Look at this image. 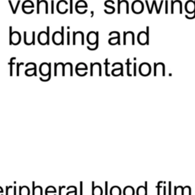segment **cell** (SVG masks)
Wrapping results in <instances>:
<instances>
[{
	"label": "cell",
	"instance_id": "6da1fadb",
	"mask_svg": "<svg viewBox=\"0 0 195 195\" xmlns=\"http://www.w3.org/2000/svg\"><path fill=\"white\" fill-rule=\"evenodd\" d=\"M137 41L140 45H148L149 41V27H146V31H140L137 35Z\"/></svg>",
	"mask_w": 195,
	"mask_h": 195
},
{
	"label": "cell",
	"instance_id": "7a4b0ae2",
	"mask_svg": "<svg viewBox=\"0 0 195 195\" xmlns=\"http://www.w3.org/2000/svg\"><path fill=\"white\" fill-rule=\"evenodd\" d=\"M131 9L134 14H141L144 10V5L143 2L140 0H135L132 3Z\"/></svg>",
	"mask_w": 195,
	"mask_h": 195
},
{
	"label": "cell",
	"instance_id": "3957f363",
	"mask_svg": "<svg viewBox=\"0 0 195 195\" xmlns=\"http://www.w3.org/2000/svg\"><path fill=\"white\" fill-rule=\"evenodd\" d=\"M87 42L90 46H94L98 43V32L90 31L87 35Z\"/></svg>",
	"mask_w": 195,
	"mask_h": 195
},
{
	"label": "cell",
	"instance_id": "277c9868",
	"mask_svg": "<svg viewBox=\"0 0 195 195\" xmlns=\"http://www.w3.org/2000/svg\"><path fill=\"white\" fill-rule=\"evenodd\" d=\"M139 73L141 76H147L151 73V66L147 62H143L139 66Z\"/></svg>",
	"mask_w": 195,
	"mask_h": 195
},
{
	"label": "cell",
	"instance_id": "5b68a950",
	"mask_svg": "<svg viewBox=\"0 0 195 195\" xmlns=\"http://www.w3.org/2000/svg\"><path fill=\"white\" fill-rule=\"evenodd\" d=\"M134 39H135V37H134L133 32H123V44H124V45H126V44H128L134 45V44H135V43H134Z\"/></svg>",
	"mask_w": 195,
	"mask_h": 195
},
{
	"label": "cell",
	"instance_id": "8992f818",
	"mask_svg": "<svg viewBox=\"0 0 195 195\" xmlns=\"http://www.w3.org/2000/svg\"><path fill=\"white\" fill-rule=\"evenodd\" d=\"M88 5L83 0H79L76 4V10L79 14H85L87 12Z\"/></svg>",
	"mask_w": 195,
	"mask_h": 195
},
{
	"label": "cell",
	"instance_id": "52a82bcc",
	"mask_svg": "<svg viewBox=\"0 0 195 195\" xmlns=\"http://www.w3.org/2000/svg\"><path fill=\"white\" fill-rule=\"evenodd\" d=\"M113 67H115L114 69L111 71V74L114 76H123V65L120 62H115L112 65Z\"/></svg>",
	"mask_w": 195,
	"mask_h": 195
},
{
	"label": "cell",
	"instance_id": "ba28073f",
	"mask_svg": "<svg viewBox=\"0 0 195 195\" xmlns=\"http://www.w3.org/2000/svg\"><path fill=\"white\" fill-rule=\"evenodd\" d=\"M165 76V65L162 62L154 64V76Z\"/></svg>",
	"mask_w": 195,
	"mask_h": 195
},
{
	"label": "cell",
	"instance_id": "9c48e42d",
	"mask_svg": "<svg viewBox=\"0 0 195 195\" xmlns=\"http://www.w3.org/2000/svg\"><path fill=\"white\" fill-rule=\"evenodd\" d=\"M122 9H124L126 14H129V3L126 0H118L117 2V13H121Z\"/></svg>",
	"mask_w": 195,
	"mask_h": 195
},
{
	"label": "cell",
	"instance_id": "30bf717a",
	"mask_svg": "<svg viewBox=\"0 0 195 195\" xmlns=\"http://www.w3.org/2000/svg\"><path fill=\"white\" fill-rule=\"evenodd\" d=\"M101 76V66L98 62L91 63V76Z\"/></svg>",
	"mask_w": 195,
	"mask_h": 195
},
{
	"label": "cell",
	"instance_id": "8fae6325",
	"mask_svg": "<svg viewBox=\"0 0 195 195\" xmlns=\"http://www.w3.org/2000/svg\"><path fill=\"white\" fill-rule=\"evenodd\" d=\"M184 9H185L187 15L193 14L195 12V0H188V1L186 2Z\"/></svg>",
	"mask_w": 195,
	"mask_h": 195
},
{
	"label": "cell",
	"instance_id": "7c38bea8",
	"mask_svg": "<svg viewBox=\"0 0 195 195\" xmlns=\"http://www.w3.org/2000/svg\"><path fill=\"white\" fill-rule=\"evenodd\" d=\"M87 70H88V67L87 65L85 63H79L76 66V71L77 75L80 76H84L87 74Z\"/></svg>",
	"mask_w": 195,
	"mask_h": 195
},
{
	"label": "cell",
	"instance_id": "4fadbf2b",
	"mask_svg": "<svg viewBox=\"0 0 195 195\" xmlns=\"http://www.w3.org/2000/svg\"><path fill=\"white\" fill-rule=\"evenodd\" d=\"M53 43L55 44H57V45L63 44V31H62V34L59 33V32H56L55 34H53Z\"/></svg>",
	"mask_w": 195,
	"mask_h": 195
},
{
	"label": "cell",
	"instance_id": "5bb4252c",
	"mask_svg": "<svg viewBox=\"0 0 195 195\" xmlns=\"http://www.w3.org/2000/svg\"><path fill=\"white\" fill-rule=\"evenodd\" d=\"M137 195H147V182H145V187L140 186L136 190Z\"/></svg>",
	"mask_w": 195,
	"mask_h": 195
},
{
	"label": "cell",
	"instance_id": "9a60e30c",
	"mask_svg": "<svg viewBox=\"0 0 195 195\" xmlns=\"http://www.w3.org/2000/svg\"><path fill=\"white\" fill-rule=\"evenodd\" d=\"M94 183L92 182V195H102L103 193V190L100 186H96L94 187Z\"/></svg>",
	"mask_w": 195,
	"mask_h": 195
},
{
	"label": "cell",
	"instance_id": "2e32d148",
	"mask_svg": "<svg viewBox=\"0 0 195 195\" xmlns=\"http://www.w3.org/2000/svg\"><path fill=\"white\" fill-rule=\"evenodd\" d=\"M114 2L112 1V0H107L105 2V6L108 9H110L111 11V13H114L115 12V8L114 7Z\"/></svg>",
	"mask_w": 195,
	"mask_h": 195
},
{
	"label": "cell",
	"instance_id": "e0dca14e",
	"mask_svg": "<svg viewBox=\"0 0 195 195\" xmlns=\"http://www.w3.org/2000/svg\"><path fill=\"white\" fill-rule=\"evenodd\" d=\"M110 194L111 195H120L121 194V190L117 186H114L111 188L110 190Z\"/></svg>",
	"mask_w": 195,
	"mask_h": 195
},
{
	"label": "cell",
	"instance_id": "ac0fdd59",
	"mask_svg": "<svg viewBox=\"0 0 195 195\" xmlns=\"http://www.w3.org/2000/svg\"><path fill=\"white\" fill-rule=\"evenodd\" d=\"M123 195H134V189L131 186H127L123 190Z\"/></svg>",
	"mask_w": 195,
	"mask_h": 195
},
{
	"label": "cell",
	"instance_id": "d6986e66",
	"mask_svg": "<svg viewBox=\"0 0 195 195\" xmlns=\"http://www.w3.org/2000/svg\"><path fill=\"white\" fill-rule=\"evenodd\" d=\"M108 43L110 45H116V44H120V37H111L108 40Z\"/></svg>",
	"mask_w": 195,
	"mask_h": 195
},
{
	"label": "cell",
	"instance_id": "ffe728a7",
	"mask_svg": "<svg viewBox=\"0 0 195 195\" xmlns=\"http://www.w3.org/2000/svg\"><path fill=\"white\" fill-rule=\"evenodd\" d=\"M126 66H127V75L129 76H132V75H131V73H130V66H131V65H132V64H131V62H129V59H127V62H126Z\"/></svg>",
	"mask_w": 195,
	"mask_h": 195
},
{
	"label": "cell",
	"instance_id": "44dd1931",
	"mask_svg": "<svg viewBox=\"0 0 195 195\" xmlns=\"http://www.w3.org/2000/svg\"><path fill=\"white\" fill-rule=\"evenodd\" d=\"M109 36L111 37H120V33L118 31H111L109 34Z\"/></svg>",
	"mask_w": 195,
	"mask_h": 195
},
{
	"label": "cell",
	"instance_id": "7402d4cb",
	"mask_svg": "<svg viewBox=\"0 0 195 195\" xmlns=\"http://www.w3.org/2000/svg\"><path fill=\"white\" fill-rule=\"evenodd\" d=\"M98 47V43H97L95 45L92 46V47H91V46H88V47H87V48H88L89 50H97Z\"/></svg>",
	"mask_w": 195,
	"mask_h": 195
},
{
	"label": "cell",
	"instance_id": "603a6c76",
	"mask_svg": "<svg viewBox=\"0 0 195 195\" xmlns=\"http://www.w3.org/2000/svg\"><path fill=\"white\" fill-rule=\"evenodd\" d=\"M185 18L189 20H191V19H193V18H195V12H193V14H190V15H185Z\"/></svg>",
	"mask_w": 195,
	"mask_h": 195
},
{
	"label": "cell",
	"instance_id": "cb8c5ba5",
	"mask_svg": "<svg viewBox=\"0 0 195 195\" xmlns=\"http://www.w3.org/2000/svg\"><path fill=\"white\" fill-rule=\"evenodd\" d=\"M133 76H136V64L133 63Z\"/></svg>",
	"mask_w": 195,
	"mask_h": 195
},
{
	"label": "cell",
	"instance_id": "d4e9b609",
	"mask_svg": "<svg viewBox=\"0 0 195 195\" xmlns=\"http://www.w3.org/2000/svg\"><path fill=\"white\" fill-rule=\"evenodd\" d=\"M108 182H105V195H108Z\"/></svg>",
	"mask_w": 195,
	"mask_h": 195
},
{
	"label": "cell",
	"instance_id": "484cf974",
	"mask_svg": "<svg viewBox=\"0 0 195 195\" xmlns=\"http://www.w3.org/2000/svg\"><path fill=\"white\" fill-rule=\"evenodd\" d=\"M73 0H70V13H73Z\"/></svg>",
	"mask_w": 195,
	"mask_h": 195
},
{
	"label": "cell",
	"instance_id": "4316f807",
	"mask_svg": "<svg viewBox=\"0 0 195 195\" xmlns=\"http://www.w3.org/2000/svg\"><path fill=\"white\" fill-rule=\"evenodd\" d=\"M165 14H168V1H165Z\"/></svg>",
	"mask_w": 195,
	"mask_h": 195
},
{
	"label": "cell",
	"instance_id": "83f0119b",
	"mask_svg": "<svg viewBox=\"0 0 195 195\" xmlns=\"http://www.w3.org/2000/svg\"><path fill=\"white\" fill-rule=\"evenodd\" d=\"M168 185H169V193H168V195H171V182H168Z\"/></svg>",
	"mask_w": 195,
	"mask_h": 195
},
{
	"label": "cell",
	"instance_id": "f1b7e54d",
	"mask_svg": "<svg viewBox=\"0 0 195 195\" xmlns=\"http://www.w3.org/2000/svg\"><path fill=\"white\" fill-rule=\"evenodd\" d=\"M163 190H164V192H163V195H166V187H163Z\"/></svg>",
	"mask_w": 195,
	"mask_h": 195
},
{
	"label": "cell",
	"instance_id": "f546056e",
	"mask_svg": "<svg viewBox=\"0 0 195 195\" xmlns=\"http://www.w3.org/2000/svg\"><path fill=\"white\" fill-rule=\"evenodd\" d=\"M81 184H80V187H81V193L80 194L82 195V182H80Z\"/></svg>",
	"mask_w": 195,
	"mask_h": 195
}]
</instances>
